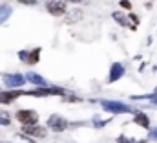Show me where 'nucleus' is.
Here are the masks:
<instances>
[{"mask_svg":"<svg viewBox=\"0 0 157 143\" xmlns=\"http://www.w3.org/2000/svg\"><path fill=\"white\" fill-rule=\"evenodd\" d=\"M4 83L7 84V86H22L24 83H26V77L24 75H18V73H15V75H6L4 77Z\"/></svg>","mask_w":157,"mask_h":143,"instance_id":"9","label":"nucleus"},{"mask_svg":"<svg viewBox=\"0 0 157 143\" xmlns=\"http://www.w3.org/2000/svg\"><path fill=\"white\" fill-rule=\"evenodd\" d=\"M64 2H71V4H80V2H84V0H64Z\"/></svg>","mask_w":157,"mask_h":143,"instance_id":"20","label":"nucleus"},{"mask_svg":"<svg viewBox=\"0 0 157 143\" xmlns=\"http://www.w3.org/2000/svg\"><path fill=\"white\" fill-rule=\"evenodd\" d=\"M17 119L22 125H33V123L39 121V114L35 110H18L17 112Z\"/></svg>","mask_w":157,"mask_h":143,"instance_id":"4","label":"nucleus"},{"mask_svg":"<svg viewBox=\"0 0 157 143\" xmlns=\"http://www.w3.org/2000/svg\"><path fill=\"white\" fill-rule=\"evenodd\" d=\"M130 18H132V20H133V22H135V24H139V17H135V15H133V13H130Z\"/></svg>","mask_w":157,"mask_h":143,"instance_id":"19","label":"nucleus"},{"mask_svg":"<svg viewBox=\"0 0 157 143\" xmlns=\"http://www.w3.org/2000/svg\"><path fill=\"white\" fill-rule=\"evenodd\" d=\"M112 17H113V18L117 20L121 26H128V24H130V20H128V18H126V17H124V15H122L121 11H115V13H113Z\"/></svg>","mask_w":157,"mask_h":143,"instance_id":"13","label":"nucleus"},{"mask_svg":"<svg viewBox=\"0 0 157 143\" xmlns=\"http://www.w3.org/2000/svg\"><path fill=\"white\" fill-rule=\"evenodd\" d=\"M135 116H133V123H137L139 127H143V129H150V119H148V116L144 114V112H133Z\"/></svg>","mask_w":157,"mask_h":143,"instance_id":"10","label":"nucleus"},{"mask_svg":"<svg viewBox=\"0 0 157 143\" xmlns=\"http://www.w3.org/2000/svg\"><path fill=\"white\" fill-rule=\"evenodd\" d=\"M101 105L106 112H112V114H130V112H133L128 105L119 103V101H101Z\"/></svg>","mask_w":157,"mask_h":143,"instance_id":"2","label":"nucleus"},{"mask_svg":"<svg viewBox=\"0 0 157 143\" xmlns=\"http://www.w3.org/2000/svg\"><path fill=\"white\" fill-rule=\"evenodd\" d=\"M119 6H121V7H124V9H132V2H130V0H121V2H119Z\"/></svg>","mask_w":157,"mask_h":143,"instance_id":"16","label":"nucleus"},{"mask_svg":"<svg viewBox=\"0 0 157 143\" xmlns=\"http://www.w3.org/2000/svg\"><path fill=\"white\" fill-rule=\"evenodd\" d=\"M9 123H11V117H9V114H7V112H0V125L7 127Z\"/></svg>","mask_w":157,"mask_h":143,"instance_id":"15","label":"nucleus"},{"mask_svg":"<svg viewBox=\"0 0 157 143\" xmlns=\"http://www.w3.org/2000/svg\"><path fill=\"white\" fill-rule=\"evenodd\" d=\"M80 18H82V11H80V9H73V11L66 17V24H75Z\"/></svg>","mask_w":157,"mask_h":143,"instance_id":"12","label":"nucleus"},{"mask_svg":"<svg viewBox=\"0 0 157 143\" xmlns=\"http://www.w3.org/2000/svg\"><path fill=\"white\" fill-rule=\"evenodd\" d=\"M9 15H11V7H9V6H2V7H0V24H2Z\"/></svg>","mask_w":157,"mask_h":143,"instance_id":"14","label":"nucleus"},{"mask_svg":"<svg viewBox=\"0 0 157 143\" xmlns=\"http://www.w3.org/2000/svg\"><path fill=\"white\" fill-rule=\"evenodd\" d=\"M117 143H126V140H124V138H119V141Z\"/></svg>","mask_w":157,"mask_h":143,"instance_id":"22","label":"nucleus"},{"mask_svg":"<svg viewBox=\"0 0 157 143\" xmlns=\"http://www.w3.org/2000/svg\"><path fill=\"white\" fill-rule=\"evenodd\" d=\"M132 143H144V141H132Z\"/></svg>","mask_w":157,"mask_h":143,"instance_id":"23","label":"nucleus"},{"mask_svg":"<svg viewBox=\"0 0 157 143\" xmlns=\"http://www.w3.org/2000/svg\"><path fill=\"white\" fill-rule=\"evenodd\" d=\"M150 138H152V140H155V141H157V127H155V129H152V130H150Z\"/></svg>","mask_w":157,"mask_h":143,"instance_id":"17","label":"nucleus"},{"mask_svg":"<svg viewBox=\"0 0 157 143\" xmlns=\"http://www.w3.org/2000/svg\"><path fill=\"white\" fill-rule=\"evenodd\" d=\"M20 59L28 64H37L39 63V57H40V48H35L33 51H20L18 53Z\"/></svg>","mask_w":157,"mask_h":143,"instance_id":"7","label":"nucleus"},{"mask_svg":"<svg viewBox=\"0 0 157 143\" xmlns=\"http://www.w3.org/2000/svg\"><path fill=\"white\" fill-rule=\"evenodd\" d=\"M46 127H49L53 132H62V130H66V129L70 127V123H68V119H64L62 116L53 114V116H49V119H48V125H46Z\"/></svg>","mask_w":157,"mask_h":143,"instance_id":"3","label":"nucleus"},{"mask_svg":"<svg viewBox=\"0 0 157 143\" xmlns=\"http://www.w3.org/2000/svg\"><path fill=\"white\" fill-rule=\"evenodd\" d=\"M18 96H24V90H7V92H0V103H2V105H9V103H13Z\"/></svg>","mask_w":157,"mask_h":143,"instance_id":"6","label":"nucleus"},{"mask_svg":"<svg viewBox=\"0 0 157 143\" xmlns=\"http://www.w3.org/2000/svg\"><path fill=\"white\" fill-rule=\"evenodd\" d=\"M26 81H31V83H35V84H39V86H46V84H48L44 77H40L37 73H33V72H29V73L26 75Z\"/></svg>","mask_w":157,"mask_h":143,"instance_id":"11","label":"nucleus"},{"mask_svg":"<svg viewBox=\"0 0 157 143\" xmlns=\"http://www.w3.org/2000/svg\"><path fill=\"white\" fill-rule=\"evenodd\" d=\"M122 75H124V66H122L121 63H113L112 68H110V77H108V81H110V83H115V81H119Z\"/></svg>","mask_w":157,"mask_h":143,"instance_id":"8","label":"nucleus"},{"mask_svg":"<svg viewBox=\"0 0 157 143\" xmlns=\"http://www.w3.org/2000/svg\"><path fill=\"white\" fill-rule=\"evenodd\" d=\"M22 132L28 134V136H37V138H44L48 134V129L46 127H40L37 123L33 125H22Z\"/></svg>","mask_w":157,"mask_h":143,"instance_id":"5","label":"nucleus"},{"mask_svg":"<svg viewBox=\"0 0 157 143\" xmlns=\"http://www.w3.org/2000/svg\"><path fill=\"white\" fill-rule=\"evenodd\" d=\"M150 99H152V103H154V105H157V96H150Z\"/></svg>","mask_w":157,"mask_h":143,"instance_id":"21","label":"nucleus"},{"mask_svg":"<svg viewBox=\"0 0 157 143\" xmlns=\"http://www.w3.org/2000/svg\"><path fill=\"white\" fill-rule=\"evenodd\" d=\"M46 9L53 17H62V15L68 13V7H66V2L64 0H48Z\"/></svg>","mask_w":157,"mask_h":143,"instance_id":"1","label":"nucleus"},{"mask_svg":"<svg viewBox=\"0 0 157 143\" xmlns=\"http://www.w3.org/2000/svg\"><path fill=\"white\" fill-rule=\"evenodd\" d=\"M22 4H28V6H33V4H37V0H20Z\"/></svg>","mask_w":157,"mask_h":143,"instance_id":"18","label":"nucleus"}]
</instances>
